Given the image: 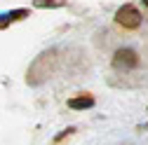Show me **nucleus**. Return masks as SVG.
<instances>
[{
    "label": "nucleus",
    "instance_id": "nucleus-1",
    "mask_svg": "<svg viewBox=\"0 0 148 145\" xmlns=\"http://www.w3.org/2000/svg\"><path fill=\"white\" fill-rule=\"evenodd\" d=\"M115 21H118L120 26H125V28H136V26L141 24V14H139V9H136L134 5H125V7L118 9Z\"/></svg>",
    "mask_w": 148,
    "mask_h": 145
},
{
    "label": "nucleus",
    "instance_id": "nucleus-2",
    "mask_svg": "<svg viewBox=\"0 0 148 145\" xmlns=\"http://www.w3.org/2000/svg\"><path fill=\"white\" fill-rule=\"evenodd\" d=\"M115 66L118 68H132V66H136V54L132 49H120L115 54Z\"/></svg>",
    "mask_w": 148,
    "mask_h": 145
},
{
    "label": "nucleus",
    "instance_id": "nucleus-3",
    "mask_svg": "<svg viewBox=\"0 0 148 145\" xmlns=\"http://www.w3.org/2000/svg\"><path fill=\"white\" fill-rule=\"evenodd\" d=\"M71 108H75V110H80V108H92L94 105V98H89V96H80V98H71L68 101Z\"/></svg>",
    "mask_w": 148,
    "mask_h": 145
},
{
    "label": "nucleus",
    "instance_id": "nucleus-4",
    "mask_svg": "<svg viewBox=\"0 0 148 145\" xmlns=\"http://www.w3.org/2000/svg\"><path fill=\"white\" fill-rule=\"evenodd\" d=\"M143 3H146V7H148V0H143Z\"/></svg>",
    "mask_w": 148,
    "mask_h": 145
}]
</instances>
